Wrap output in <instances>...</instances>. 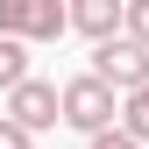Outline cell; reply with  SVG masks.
<instances>
[{"instance_id": "30bf717a", "label": "cell", "mask_w": 149, "mask_h": 149, "mask_svg": "<svg viewBox=\"0 0 149 149\" xmlns=\"http://www.w3.org/2000/svg\"><path fill=\"white\" fill-rule=\"evenodd\" d=\"M0 149H36V135H29L14 114H0Z\"/></svg>"}, {"instance_id": "277c9868", "label": "cell", "mask_w": 149, "mask_h": 149, "mask_svg": "<svg viewBox=\"0 0 149 149\" xmlns=\"http://www.w3.org/2000/svg\"><path fill=\"white\" fill-rule=\"evenodd\" d=\"M7 114L22 121L29 135L57 128V85H50V78H36V71H29V78H14V85H7Z\"/></svg>"}, {"instance_id": "8992f818", "label": "cell", "mask_w": 149, "mask_h": 149, "mask_svg": "<svg viewBox=\"0 0 149 149\" xmlns=\"http://www.w3.org/2000/svg\"><path fill=\"white\" fill-rule=\"evenodd\" d=\"M114 121H121L135 142H149V85H128V92H121V100H114Z\"/></svg>"}, {"instance_id": "5b68a950", "label": "cell", "mask_w": 149, "mask_h": 149, "mask_svg": "<svg viewBox=\"0 0 149 149\" xmlns=\"http://www.w3.org/2000/svg\"><path fill=\"white\" fill-rule=\"evenodd\" d=\"M64 14H71V29H78V36H92V43L121 29V0H64Z\"/></svg>"}, {"instance_id": "ba28073f", "label": "cell", "mask_w": 149, "mask_h": 149, "mask_svg": "<svg viewBox=\"0 0 149 149\" xmlns=\"http://www.w3.org/2000/svg\"><path fill=\"white\" fill-rule=\"evenodd\" d=\"M121 36H135L149 50V0H121Z\"/></svg>"}, {"instance_id": "6da1fadb", "label": "cell", "mask_w": 149, "mask_h": 149, "mask_svg": "<svg viewBox=\"0 0 149 149\" xmlns=\"http://www.w3.org/2000/svg\"><path fill=\"white\" fill-rule=\"evenodd\" d=\"M114 100H121V92L107 85V78L78 71L71 85H57V121H64V128H78V135H92V128L114 121Z\"/></svg>"}, {"instance_id": "3957f363", "label": "cell", "mask_w": 149, "mask_h": 149, "mask_svg": "<svg viewBox=\"0 0 149 149\" xmlns=\"http://www.w3.org/2000/svg\"><path fill=\"white\" fill-rule=\"evenodd\" d=\"M71 29L64 0H0V36H22V43H57Z\"/></svg>"}, {"instance_id": "9c48e42d", "label": "cell", "mask_w": 149, "mask_h": 149, "mask_svg": "<svg viewBox=\"0 0 149 149\" xmlns=\"http://www.w3.org/2000/svg\"><path fill=\"white\" fill-rule=\"evenodd\" d=\"M85 149H142V142L128 135L121 121H107V128H92V135H85Z\"/></svg>"}, {"instance_id": "52a82bcc", "label": "cell", "mask_w": 149, "mask_h": 149, "mask_svg": "<svg viewBox=\"0 0 149 149\" xmlns=\"http://www.w3.org/2000/svg\"><path fill=\"white\" fill-rule=\"evenodd\" d=\"M14 78H29V43L22 36H0V92H7Z\"/></svg>"}, {"instance_id": "7a4b0ae2", "label": "cell", "mask_w": 149, "mask_h": 149, "mask_svg": "<svg viewBox=\"0 0 149 149\" xmlns=\"http://www.w3.org/2000/svg\"><path fill=\"white\" fill-rule=\"evenodd\" d=\"M92 78H107L114 92H128V85H149V50L135 43V36H100L92 43Z\"/></svg>"}]
</instances>
